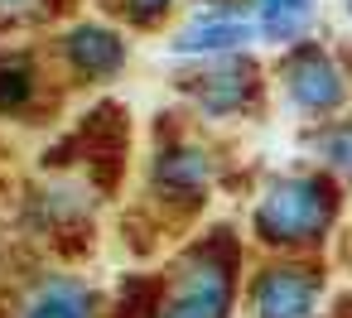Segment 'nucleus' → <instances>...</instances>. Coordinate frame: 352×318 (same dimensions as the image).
<instances>
[{
    "mask_svg": "<svg viewBox=\"0 0 352 318\" xmlns=\"http://www.w3.org/2000/svg\"><path fill=\"white\" fill-rule=\"evenodd\" d=\"M328 212H333V198L318 179H280L261 198L256 227L265 241H304V236H318Z\"/></svg>",
    "mask_w": 352,
    "mask_h": 318,
    "instance_id": "1",
    "label": "nucleus"
},
{
    "mask_svg": "<svg viewBox=\"0 0 352 318\" xmlns=\"http://www.w3.org/2000/svg\"><path fill=\"white\" fill-rule=\"evenodd\" d=\"M232 304V280L217 260H193L179 284H174V299L164 304L160 318H222Z\"/></svg>",
    "mask_w": 352,
    "mask_h": 318,
    "instance_id": "2",
    "label": "nucleus"
},
{
    "mask_svg": "<svg viewBox=\"0 0 352 318\" xmlns=\"http://www.w3.org/2000/svg\"><path fill=\"white\" fill-rule=\"evenodd\" d=\"M63 54H68L73 73H82V78H111L126 63L121 34L107 30V25H73L63 34Z\"/></svg>",
    "mask_w": 352,
    "mask_h": 318,
    "instance_id": "3",
    "label": "nucleus"
},
{
    "mask_svg": "<svg viewBox=\"0 0 352 318\" xmlns=\"http://www.w3.org/2000/svg\"><path fill=\"white\" fill-rule=\"evenodd\" d=\"M15 318H97V304H92V289L73 275H44Z\"/></svg>",
    "mask_w": 352,
    "mask_h": 318,
    "instance_id": "4",
    "label": "nucleus"
},
{
    "mask_svg": "<svg viewBox=\"0 0 352 318\" xmlns=\"http://www.w3.org/2000/svg\"><path fill=\"white\" fill-rule=\"evenodd\" d=\"M318 284L304 270H270L256 289V318H314Z\"/></svg>",
    "mask_w": 352,
    "mask_h": 318,
    "instance_id": "5",
    "label": "nucleus"
},
{
    "mask_svg": "<svg viewBox=\"0 0 352 318\" xmlns=\"http://www.w3.org/2000/svg\"><path fill=\"white\" fill-rule=\"evenodd\" d=\"M289 97L304 106V111H333L342 102V78L328 58L318 54H304L294 68H289Z\"/></svg>",
    "mask_w": 352,
    "mask_h": 318,
    "instance_id": "6",
    "label": "nucleus"
},
{
    "mask_svg": "<svg viewBox=\"0 0 352 318\" xmlns=\"http://www.w3.org/2000/svg\"><path fill=\"white\" fill-rule=\"evenodd\" d=\"M251 44V25L236 20V15H203L193 20L188 30L174 34V54H227V49H241Z\"/></svg>",
    "mask_w": 352,
    "mask_h": 318,
    "instance_id": "7",
    "label": "nucleus"
},
{
    "mask_svg": "<svg viewBox=\"0 0 352 318\" xmlns=\"http://www.w3.org/2000/svg\"><path fill=\"white\" fill-rule=\"evenodd\" d=\"M193 92H198V102H203L208 111H236V106L246 102V73H241L236 63H222V68L193 78Z\"/></svg>",
    "mask_w": 352,
    "mask_h": 318,
    "instance_id": "8",
    "label": "nucleus"
},
{
    "mask_svg": "<svg viewBox=\"0 0 352 318\" xmlns=\"http://www.w3.org/2000/svg\"><path fill=\"white\" fill-rule=\"evenodd\" d=\"M256 5H261V30L280 44L299 39L314 20V0H256Z\"/></svg>",
    "mask_w": 352,
    "mask_h": 318,
    "instance_id": "9",
    "label": "nucleus"
},
{
    "mask_svg": "<svg viewBox=\"0 0 352 318\" xmlns=\"http://www.w3.org/2000/svg\"><path fill=\"white\" fill-rule=\"evenodd\" d=\"M155 179H160L164 188L188 193V188H203V183L212 179V159H208L203 150H174V155H164V159H160Z\"/></svg>",
    "mask_w": 352,
    "mask_h": 318,
    "instance_id": "10",
    "label": "nucleus"
},
{
    "mask_svg": "<svg viewBox=\"0 0 352 318\" xmlns=\"http://www.w3.org/2000/svg\"><path fill=\"white\" fill-rule=\"evenodd\" d=\"M34 63L30 58H0V116H15L34 97Z\"/></svg>",
    "mask_w": 352,
    "mask_h": 318,
    "instance_id": "11",
    "label": "nucleus"
},
{
    "mask_svg": "<svg viewBox=\"0 0 352 318\" xmlns=\"http://www.w3.org/2000/svg\"><path fill=\"white\" fill-rule=\"evenodd\" d=\"M314 150H318L338 174L352 179V126H333V130H323V135L314 140Z\"/></svg>",
    "mask_w": 352,
    "mask_h": 318,
    "instance_id": "12",
    "label": "nucleus"
},
{
    "mask_svg": "<svg viewBox=\"0 0 352 318\" xmlns=\"http://www.w3.org/2000/svg\"><path fill=\"white\" fill-rule=\"evenodd\" d=\"M49 10H54V0H0V20H10V25L44 20Z\"/></svg>",
    "mask_w": 352,
    "mask_h": 318,
    "instance_id": "13",
    "label": "nucleus"
},
{
    "mask_svg": "<svg viewBox=\"0 0 352 318\" xmlns=\"http://www.w3.org/2000/svg\"><path fill=\"white\" fill-rule=\"evenodd\" d=\"M347 10H352V0H347Z\"/></svg>",
    "mask_w": 352,
    "mask_h": 318,
    "instance_id": "14",
    "label": "nucleus"
}]
</instances>
